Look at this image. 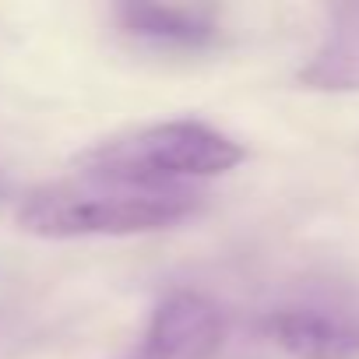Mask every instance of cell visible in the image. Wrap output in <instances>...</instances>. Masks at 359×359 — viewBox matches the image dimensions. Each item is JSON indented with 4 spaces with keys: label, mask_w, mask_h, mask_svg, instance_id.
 <instances>
[{
    "label": "cell",
    "mask_w": 359,
    "mask_h": 359,
    "mask_svg": "<svg viewBox=\"0 0 359 359\" xmlns=\"http://www.w3.org/2000/svg\"><path fill=\"white\" fill-rule=\"evenodd\" d=\"M201 205L205 194L191 187H137L78 172L32 187L18 205V226L43 240L141 236L194 219Z\"/></svg>",
    "instance_id": "1"
},
{
    "label": "cell",
    "mask_w": 359,
    "mask_h": 359,
    "mask_svg": "<svg viewBox=\"0 0 359 359\" xmlns=\"http://www.w3.org/2000/svg\"><path fill=\"white\" fill-rule=\"evenodd\" d=\"M222 334V310L201 292L180 289L151 310L144 338L123 359H215Z\"/></svg>",
    "instance_id": "4"
},
{
    "label": "cell",
    "mask_w": 359,
    "mask_h": 359,
    "mask_svg": "<svg viewBox=\"0 0 359 359\" xmlns=\"http://www.w3.org/2000/svg\"><path fill=\"white\" fill-rule=\"evenodd\" d=\"M247 148L201 120H162L106 137L78 155V172L137 187H187L236 169Z\"/></svg>",
    "instance_id": "2"
},
{
    "label": "cell",
    "mask_w": 359,
    "mask_h": 359,
    "mask_svg": "<svg viewBox=\"0 0 359 359\" xmlns=\"http://www.w3.org/2000/svg\"><path fill=\"white\" fill-rule=\"evenodd\" d=\"M0 194H4V184H0Z\"/></svg>",
    "instance_id": "7"
},
{
    "label": "cell",
    "mask_w": 359,
    "mask_h": 359,
    "mask_svg": "<svg viewBox=\"0 0 359 359\" xmlns=\"http://www.w3.org/2000/svg\"><path fill=\"white\" fill-rule=\"evenodd\" d=\"M116 29L141 50L198 57L212 53L226 39L222 11L212 4H162V0H127L113 8Z\"/></svg>",
    "instance_id": "3"
},
{
    "label": "cell",
    "mask_w": 359,
    "mask_h": 359,
    "mask_svg": "<svg viewBox=\"0 0 359 359\" xmlns=\"http://www.w3.org/2000/svg\"><path fill=\"white\" fill-rule=\"evenodd\" d=\"M296 78L310 92H359V4L331 8L327 32Z\"/></svg>",
    "instance_id": "6"
},
{
    "label": "cell",
    "mask_w": 359,
    "mask_h": 359,
    "mask_svg": "<svg viewBox=\"0 0 359 359\" xmlns=\"http://www.w3.org/2000/svg\"><path fill=\"white\" fill-rule=\"evenodd\" d=\"M264 327L292 359H359V310L285 306L275 310Z\"/></svg>",
    "instance_id": "5"
}]
</instances>
